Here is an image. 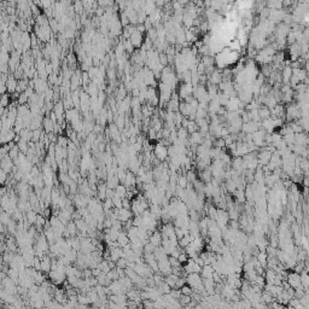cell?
Segmentation results:
<instances>
[{"instance_id":"50","label":"cell","mask_w":309,"mask_h":309,"mask_svg":"<svg viewBox=\"0 0 309 309\" xmlns=\"http://www.w3.org/2000/svg\"><path fill=\"white\" fill-rule=\"evenodd\" d=\"M6 92H7V90H6V83H4V82H0V96L5 94Z\"/></svg>"},{"instance_id":"23","label":"cell","mask_w":309,"mask_h":309,"mask_svg":"<svg viewBox=\"0 0 309 309\" xmlns=\"http://www.w3.org/2000/svg\"><path fill=\"white\" fill-rule=\"evenodd\" d=\"M115 194H117L120 198H126V196H127V189H126V186L125 185H122V184H118L117 186L115 187Z\"/></svg>"},{"instance_id":"22","label":"cell","mask_w":309,"mask_h":309,"mask_svg":"<svg viewBox=\"0 0 309 309\" xmlns=\"http://www.w3.org/2000/svg\"><path fill=\"white\" fill-rule=\"evenodd\" d=\"M18 135L22 140H24V141H27V143H30V141H32V136H33V132H32L30 129H28V128H23Z\"/></svg>"},{"instance_id":"9","label":"cell","mask_w":309,"mask_h":309,"mask_svg":"<svg viewBox=\"0 0 309 309\" xmlns=\"http://www.w3.org/2000/svg\"><path fill=\"white\" fill-rule=\"evenodd\" d=\"M15 167V164H13V161L10 158L9 156H5L1 161H0V168L5 172L6 174H10L12 172V168Z\"/></svg>"},{"instance_id":"10","label":"cell","mask_w":309,"mask_h":309,"mask_svg":"<svg viewBox=\"0 0 309 309\" xmlns=\"http://www.w3.org/2000/svg\"><path fill=\"white\" fill-rule=\"evenodd\" d=\"M129 220H132V211L129 209H125V208H121L118 209V221L120 222H127Z\"/></svg>"},{"instance_id":"40","label":"cell","mask_w":309,"mask_h":309,"mask_svg":"<svg viewBox=\"0 0 309 309\" xmlns=\"http://www.w3.org/2000/svg\"><path fill=\"white\" fill-rule=\"evenodd\" d=\"M176 260H178V262L182 266V264H185L187 261H189V256L185 254V251H181V253L179 254V256H178V258H176Z\"/></svg>"},{"instance_id":"42","label":"cell","mask_w":309,"mask_h":309,"mask_svg":"<svg viewBox=\"0 0 309 309\" xmlns=\"http://www.w3.org/2000/svg\"><path fill=\"white\" fill-rule=\"evenodd\" d=\"M154 246L149 242L146 245H144V248H143V253L144 254H154Z\"/></svg>"},{"instance_id":"24","label":"cell","mask_w":309,"mask_h":309,"mask_svg":"<svg viewBox=\"0 0 309 309\" xmlns=\"http://www.w3.org/2000/svg\"><path fill=\"white\" fill-rule=\"evenodd\" d=\"M275 277H277V273L274 272L273 269H267L263 274V278L264 280H266V284H272L273 285V282H274V279H275Z\"/></svg>"},{"instance_id":"44","label":"cell","mask_w":309,"mask_h":309,"mask_svg":"<svg viewBox=\"0 0 309 309\" xmlns=\"http://www.w3.org/2000/svg\"><path fill=\"white\" fill-rule=\"evenodd\" d=\"M32 268L35 269V271H40V268H41V260H40L39 257H35V258L33 260V266H32Z\"/></svg>"},{"instance_id":"8","label":"cell","mask_w":309,"mask_h":309,"mask_svg":"<svg viewBox=\"0 0 309 309\" xmlns=\"http://www.w3.org/2000/svg\"><path fill=\"white\" fill-rule=\"evenodd\" d=\"M158 273H161L163 277H167L169 274H172V266L169 263V260H164V261H158Z\"/></svg>"},{"instance_id":"41","label":"cell","mask_w":309,"mask_h":309,"mask_svg":"<svg viewBox=\"0 0 309 309\" xmlns=\"http://www.w3.org/2000/svg\"><path fill=\"white\" fill-rule=\"evenodd\" d=\"M180 292H181V295H184V296H191L192 293H193V290L186 284V285H184L181 289H180Z\"/></svg>"},{"instance_id":"19","label":"cell","mask_w":309,"mask_h":309,"mask_svg":"<svg viewBox=\"0 0 309 309\" xmlns=\"http://www.w3.org/2000/svg\"><path fill=\"white\" fill-rule=\"evenodd\" d=\"M116 243L118 244L120 248H123L125 245L129 244V239H128L127 233H126V232H123V231H121V232H120V234H118V237H117Z\"/></svg>"},{"instance_id":"28","label":"cell","mask_w":309,"mask_h":309,"mask_svg":"<svg viewBox=\"0 0 309 309\" xmlns=\"http://www.w3.org/2000/svg\"><path fill=\"white\" fill-rule=\"evenodd\" d=\"M0 222L2 223V225H9L10 222H11V215H10L9 213H6V211H1L0 213Z\"/></svg>"},{"instance_id":"51","label":"cell","mask_w":309,"mask_h":309,"mask_svg":"<svg viewBox=\"0 0 309 309\" xmlns=\"http://www.w3.org/2000/svg\"><path fill=\"white\" fill-rule=\"evenodd\" d=\"M100 273H101V271H100L99 268L97 267V268H93V269H91V274H92V277H94V278H97L98 275H99Z\"/></svg>"},{"instance_id":"3","label":"cell","mask_w":309,"mask_h":309,"mask_svg":"<svg viewBox=\"0 0 309 309\" xmlns=\"http://www.w3.org/2000/svg\"><path fill=\"white\" fill-rule=\"evenodd\" d=\"M285 280L287 282V284L290 285V287H292L293 290H295V289H298V287H302V286H301V279H300V274H298V273H295V272L287 273Z\"/></svg>"},{"instance_id":"47","label":"cell","mask_w":309,"mask_h":309,"mask_svg":"<svg viewBox=\"0 0 309 309\" xmlns=\"http://www.w3.org/2000/svg\"><path fill=\"white\" fill-rule=\"evenodd\" d=\"M143 306H144V308H145V309H154V301L145 300L144 302H143Z\"/></svg>"},{"instance_id":"17","label":"cell","mask_w":309,"mask_h":309,"mask_svg":"<svg viewBox=\"0 0 309 309\" xmlns=\"http://www.w3.org/2000/svg\"><path fill=\"white\" fill-rule=\"evenodd\" d=\"M40 271L44 273H48L51 272V258L48 257V255H46L44 258H41V268Z\"/></svg>"},{"instance_id":"48","label":"cell","mask_w":309,"mask_h":309,"mask_svg":"<svg viewBox=\"0 0 309 309\" xmlns=\"http://www.w3.org/2000/svg\"><path fill=\"white\" fill-rule=\"evenodd\" d=\"M122 208L130 210V200L128 199V198H123L122 199Z\"/></svg>"},{"instance_id":"27","label":"cell","mask_w":309,"mask_h":309,"mask_svg":"<svg viewBox=\"0 0 309 309\" xmlns=\"http://www.w3.org/2000/svg\"><path fill=\"white\" fill-rule=\"evenodd\" d=\"M86 296H87V298L90 300V302H91V304H94V303H97L98 302V300H99V297H98V293L96 292V290L92 287L91 290L88 291L87 293H86Z\"/></svg>"},{"instance_id":"25","label":"cell","mask_w":309,"mask_h":309,"mask_svg":"<svg viewBox=\"0 0 309 309\" xmlns=\"http://www.w3.org/2000/svg\"><path fill=\"white\" fill-rule=\"evenodd\" d=\"M258 117H260L261 121H263V120H267V118L271 117V111H269V109H268L267 106L260 108V109H258Z\"/></svg>"},{"instance_id":"45","label":"cell","mask_w":309,"mask_h":309,"mask_svg":"<svg viewBox=\"0 0 309 309\" xmlns=\"http://www.w3.org/2000/svg\"><path fill=\"white\" fill-rule=\"evenodd\" d=\"M184 285H186V279L185 278H179L176 282H175V287L174 289H176V290H180Z\"/></svg>"},{"instance_id":"21","label":"cell","mask_w":309,"mask_h":309,"mask_svg":"<svg viewBox=\"0 0 309 309\" xmlns=\"http://www.w3.org/2000/svg\"><path fill=\"white\" fill-rule=\"evenodd\" d=\"M28 87H29V81H28V79H21L17 81V88H16V92L17 93H23V92L27 90Z\"/></svg>"},{"instance_id":"30","label":"cell","mask_w":309,"mask_h":309,"mask_svg":"<svg viewBox=\"0 0 309 309\" xmlns=\"http://www.w3.org/2000/svg\"><path fill=\"white\" fill-rule=\"evenodd\" d=\"M18 154H19L18 146L15 145L13 147H11V149H10V151H9V154H7V156H9V157L11 158V159H12V161H15V159H17Z\"/></svg>"},{"instance_id":"32","label":"cell","mask_w":309,"mask_h":309,"mask_svg":"<svg viewBox=\"0 0 309 309\" xmlns=\"http://www.w3.org/2000/svg\"><path fill=\"white\" fill-rule=\"evenodd\" d=\"M122 45H123V48H125V52H126V53L132 55V53L134 52V47H133V45L130 44L129 40H123V41H122Z\"/></svg>"},{"instance_id":"4","label":"cell","mask_w":309,"mask_h":309,"mask_svg":"<svg viewBox=\"0 0 309 309\" xmlns=\"http://www.w3.org/2000/svg\"><path fill=\"white\" fill-rule=\"evenodd\" d=\"M17 135L13 129H10L6 132H0V145H6L15 140V136Z\"/></svg>"},{"instance_id":"49","label":"cell","mask_w":309,"mask_h":309,"mask_svg":"<svg viewBox=\"0 0 309 309\" xmlns=\"http://www.w3.org/2000/svg\"><path fill=\"white\" fill-rule=\"evenodd\" d=\"M149 138L152 140V139H157V132L154 130V128H151L150 127V129H149Z\"/></svg>"},{"instance_id":"13","label":"cell","mask_w":309,"mask_h":309,"mask_svg":"<svg viewBox=\"0 0 309 309\" xmlns=\"http://www.w3.org/2000/svg\"><path fill=\"white\" fill-rule=\"evenodd\" d=\"M213 273H214V269H213L211 264H204L202 267V271L199 274L202 279H213Z\"/></svg>"},{"instance_id":"26","label":"cell","mask_w":309,"mask_h":309,"mask_svg":"<svg viewBox=\"0 0 309 309\" xmlns=\"http://www.w3.org/2000/svg\"><path fill=\"white\" fill-rule=\"evenodd\" d=\"M37 218V214L34 210H29V211L26 213V220H27L30 225H35Z\"/></svg>"},{"instance_id":"43","label":"cell","mask_w":309,"mask_h":309,"mask_svg":"<svg viewBox=\"0 0 309 309\" xmlns=\"http://www.w3.org/2000/svg\"><path fill=\"white\" fill-rule=\"evenodd\" d=\"M116 268L120 269H126L127 268V260L126 258H120L116 262Z\"/></svg>"},{"instance_id":"12","label":"cell","mask_w":309,"mask_h":309,"mask_svg":"<svg viewBox=\"0 0 309 309\" xmlns=\"http://www.w3.org/2000/svg\"><path fill=\"white\" fill-rule=\"evenodd\" d=\"M149 242H150L154 248L161 246V243H162V234H161V232H158V231L156 229L152 234H150V237H149Z\"/></svg>"},{"instance_id":"5","label":"cell","mask_w":309,"mask_h":309,"mask_svg":"<svg viewBox=\"0 0 309 309\" xmlns=\"http://www.w3.org/2000/svg\"><path fill=\"white\" fill-rule=\"evenodd\" d=\"M48 277L51 279V282L56 284V285H62L63 282H65V273L59 272V271H51L48 273Z\"/></svg>"},{"instance_id":"31","label":"cell","mask_w":309,"mask_h":309,"mask_svg":"<svg viewBox=\"0 0 309 309\" xmlns=\"http://www.w3.org/2000/svg\"><path fill=\"white\" fill-rule=\"evenodd\" d=\"M178 302L180 303L181 308H184V307H187V306L191 303L192 298H191V296H184V295H181V297L178 300Z\"/></svg>"},{"instance_id":"2","label":"cell","mask_w":309,"mask_h":309,"mask_svg":"<svg viewBox=\"0 0 309 309\" xmlns=\"http://www.w3.org/2000/svg\"><path fill=\"white\" fill-rule=\"evenodd\" d=\"M193 94V86L191 83H181L180 87H179V92H178V96L182 99V101L192 97Z\"/></svg>"},{"instance_id":"35","label":"cell","mask_w":309,"mask_h":309,"mask_svg":"<svg viewBox=\"0 0 309 309\" xmlns=\"http://www.w3.org/2000/svg\"><path fill=\"white\" fill-rule=\"evenodd\" d=\"M10 101H11V99H10V96H7L6 93L5 94H2L1 97H0V106H2V108H7L10 105Z\"/></svg>"},{"instance_id":"14","label":"cell","mask_w":309,"mask_h":309,"mask_svg":"<svg viewBox=\"0 0 309 309\" xmlns=\"http://www.w3.org/2000/svg\"><path fill=\"white\" fill-rule=\"evenodd\" d=\"M106 184L104 181H100L99 185H97V198L99 200H105L106 198Z\"/></svg>"},{"instance_id":"46","label":"cell","mask_w":309,"mask_h":309,"mask_svg":"<svg viewBox=\"0 0 309 309\" xmlns=\"http://www.w3.org/2000/svg\"><path fill=\"white\" fill-rule=\"evenodd\" d=\"M6 181H7V174L0 168V185H4Z\"/></svg>"},{"instance_id":"52","label":"cell","mask_w":309,"mask_h":309,"mask_svg":"<svg viewBox=\"0 0 309 309\" xmlns=\"http://www.w3.org/2000/svg\"><path fill=\"white\" fill-rule=\"evenodd\" d=\"M4 232V225L0 222V233H2Z\"/></svg>"},{"instance_id":"39","label":"cell","mask_w":309,"mask_h":309,"mask_svg":"<svg viewBox=\"0 0 309 309\" xmlns=\"http://www.w3.org/2000/svg\"><path fill=\"white\" fill-rule=\"evenodd\" d=\"M44 133H41V130L40 129H35V130H33V136H32V141L33 143H39L40 141V139H41V136H42Z\"/></svg>"},{"instance_id":"1","label":"cell","mask_w":309,"mask_h":309,"mask_svg":"<svg viewBox=\"0 0 309 309\" xmlns=\"http://www.w3.org/2000/svg\"><path fill=\"white\" fill-rule=\"evenodd\" d=\"M154 157L157 158L158 161H161V162L165 161L167 157H168V147L165 145H163L162 143L157 144L154 147Z\"/></svg>"},{"instance_id":"53","label":"cell","mask_w":309,"mask_h":309,"mask_svg":"<svg viewBox=\"0 0 309 309\" xmlns=\"http://www.w3.org/2000/svg\"><path fill=\"white\" fill-rule=\"evenodd\" d=\"M0 309H1V307H0Z\"/></svg>"},{"instance_id":"36","label":"cell","mask_w":309,"mask_h":309,"mask_svg":"<svg viewBox=\"0 0 309 309\" xmlns=\"http://www.w3.org/2000/svg\"><path fill=\"white\" fill-rule=\"evenodd\" d=\"M232 52H238L240 48H242V46L239 44V41L238 40H232V41H229V47H228Z\"/></svg>"},{"instance_id":"38","label":"cell","mask_w":309,"mask_h":309,"mask_svg":"<svg viewBox=\"0 0 309 309\" xmlns=\"http://www.w3.org/2000/svg\"><path fill=\"white\" fill-rule=\"evenodd\" d=\"M16 145L18 146L19 152H22V154H27V151H28V143L27 141H24V140L19 139V141L16 144Z\"/></svg>"},{"instance_id":"34","label":"cell","mask_w":309,"mask_h":309,"mask_svg":"<svg viewBox=\"0 0 309 309\" xmlns=\"http://www.w3.org/2000/svg\"><path fill=\"white\" fill-rule=\"evenodd\" d=\"M74 7V11H75V13L77 15V16H81L83 15V6H82V2L81 1H75L73 5Z\"/></svg>"},{"instance_id":"37","label":"cell","mask_w":309,"mask_h":309,"mask_svg":"<svg viewBox=\"0 0 309 309\" xmlns=\"http://www.w3.org/2000/svg\"><path fill=\"white\" fill-rule=\"evenodd\" d=\"M77 303L79 304H86V306L91 304V302H90V300L87 298V296L85 293H77Z\"/></svg>"},{"instance_id":"6","label":"cell","mask_w":309,"mask_h":309,"mask_svg":"<svg viewBox=\"0 0 309 309\" xmlns=\"http://www.w3.org/2000/svg\"><path fill=\"white\" fill-rule=\"evenodd\" d=\"M130 41V44L133 45L134 48H139L143 46V42H144V35L141 33H139L138 30H135L134 33L130 34V37L128 39Z\"/></svg>"},{"instance_id":"11","label":"cell","mask_w":309,"mask_h":309,"mask_svg":"<svg viewBox=\"0 0 309 309\" xmlns=\"http://www.w3.org/2000/svg\"><path fill=\"white\" fill-rule=\"evenodd\" d=\"M16 88H17V80L15 79V76L11 74L9 75L7 77V81H6V90H7V93L12 94L16 92Z\"/></svg>"},{"instance_id":"20","label":"cell","mask_w":309,"mask_h":309,"mask_svg":"<svg viewBox=\"0 0 309 309\" xmlns=\"http://www.w3.org/2000/svg\"><path fill=\"white\" fill-rule=\"evenodd\" d=\"M42 126L45 129L46 134H50V133H53V122L51 121L50 117H44L42 118Z\"/></svg>"},{"instance_id":"18","label":"cell","mask_w":309,"mask_h":309,"mask_svg":"<svg viewBox=\"0 0 309 309\" xmlns=\"http://www.w3.org/2000/svg\"><path fill=\"white\" fill-rule=\"evenodd\" d=\"M209 82L214 86V85H218L220 82L222 81V75H221V71L218 70H214L213 73L209 75Z\"/></svg>"},{"instance_id":"16","label":"cell","mask_w":309,"mask_h":309,"mask_svg":"<svg viewBox=\"0 0 309 309\" xmlns=\"http://www.w3.org/2000/svg\"><path fill=\"white\" fill-rule=\"evenodd\" d=\"M300 279H301V286L304 290V292H308V285H309V278L307 274V269L302 271L300 273Z\"/></svg>"},{"instance_id":"7","label":"cell","mask_w":309,"mask_h":309,"mask_svg":"<svg viewBox=\"0 0 309 309\" xmlns=\"http://www.w3.org/2000/svg\"><path fill=\"white\" fill-rule=\"evenodd\" d=\"M122 185H125L127 190L134 189V187H135V185H136L135 174H133L132 172H127V173H126V176H125V180H123V182H122Z\"/></svg>"},{"instance_id":"33","label":"cell","mask_w":309,"mask_h":309,"mask_svg":"<svg viewBox=\"0 0 309 309\" xmlns=\"http://www.w3.org/2000/svg\"><path fill=\"white\" fill-rule=\"evenodd\" d=\"M111 202H112V205H114L115 209H121L122 208V198H120L117 194H114L112 196Z\"/></svg>"},{"instance_id":"15","label":"cell","mask_w":309,"mask_h":309,"mask_svg":"<svg viewBox=\"0 0 309 309\" xmlns=\"http://www.w3.org/2000/svg\"><path fill=\"white\" fill-rule=\"evenodd\" d=\"M280 76L282 77V82H284L285 85H289L291 76H292V68H291L290 65H285V66L282 68V74Z\"/></svg>"},{"instance_id":"29","label":"cell","mask_w":309,"mask_h":309,"mask_svg":"<svg viewBox=\"0 0 309 309\" xmlns=\"http://www.w3.org/2000/svg\"><path fill=\"white\" fill-rule=\"evenodd\" d=\"M189 185V181L186 179L185 175H178V180H176V186L181 187V189H186V186Z\"/></svg>"}]
</instances>
